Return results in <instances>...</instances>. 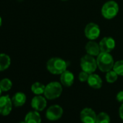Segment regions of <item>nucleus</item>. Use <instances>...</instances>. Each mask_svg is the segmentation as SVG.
<instances>
[{
  "label": "nucleus",
  "instance_id": "6",
  "mask_svg": "<svg viewBox=\"0 0 123 123\" xmlns=\"http://www.w3.org/2000/svg\"><path fill=\"white\" fill-rule=\"evenodd\" d=\"M63 109L61 106L54 104L49 106L46 111V117L49 121H56L63 115Z\"/></svg>",
  "mask_w": 123,
  "mask_h": 123
},
{
  "label": "nucleus",
  "instance_id": "22",
  "mask_svg": "<svg viewBox=\"0 0 123 123\" xmlns=\"http://www.w3.org/2000/svg\"><path fill=\"white\" fill-rule=\"evenodd\" d=\"M112 70H114L118 75L123 76V60H119L114 62Z\"/></svg>",
  "mask_w": 123,
  "mask_h": 123
},
{
  "label": "nucleus",
  "instance_id": "15",
  "mask_svg": "<svg viewBox=\"0 0 123 123\" xmlns=\"http://www.w3.org/2000/svg\"><path fill=\"white\" fill-rule=\"evenodd\" d=\"M26 96L23 92H17L12 98V101L14 106L20 107L23 106L26 102Z\"/></svg>",
  "mask_w": 123,
  "mask_h": 123
},
{
  "label": "nucleus",
  "instance_id": "11",
  "mask_svg": "<svg viewBox=\"0 0 123 123\" xmlns=\"http://www.w3.org/2000/svg\"><path fill=\"white\" fill-rule=\"evenodd\" d=\"M101 52L110 53L115 47V41L111 37H104L99 42Z\"/></svg>",
  "mask_w": 123,
  "mask_h": 123
},
{
  "label": "nucleus",
  "instance_id": "5",
  "mask_svg": "<svg viewBox=\"0 0 123 123\" xmlns=\"http://www.w3.org/2000/svg\"><path fill=\"white\" fill-rule=\"evenodd\" d=\"M119 12V5L114 1L106 2L101 8V14L103 17L107 20L114 18Z\"/></svg>",
  "mask_w": 123,
  "mask_h": 123
},
{
  "label": "nucleus",
  "instance_id": "17",
  "mask_svg": "<svg viewBox=\"0 0 123 123\" xmlns=\"http://www.w3.org/2000/svg\"><path fill=\"white\" fill-rule=\"evenodd\" d=\"M11 65V59L6 54H0V72L6 70Z\"/></svg>",
  "mask_w": 123,
  "mask_h": 123
},
{
  "label": "nucleus",
  "instance_id": "20",
  "mask_svg": "<svg viewBox=\"0 0 123 123\" xmlns=\"http://www.w3.org/2000/svg\"><path fill=\"white\" fill-rule=\"evenodd\" d=\"M110 117L106 112H100L96 116V123H110Z\"/></svg>",
  "mask_w": 123,
  "mask_h": 123
},
{
  "label": "nucleus",
  "instance_id": "1",
  "mask_svg": "<svg viewBox=\"0 0 123 123\" xmlns=\"http://www.w3.org/2000/svg\"><path fill=\"white\" fill-rule=\"evenodd\" d=\"M67 62L59 57H52L48 60L46 63L48 71L54 75H61L67 70Z\"/></svg>",
  "mask_w": 123,
  "mask_h": 123
},
{
  "label": "nucleus",
  "instance_id": "21",
  "mask_svg": "<svg viewBox=\"0 0 123 123\" xmlns=\"http://www.w3.org/2000/svg\"><path fill=\"white\" fill-rule=\"evenodd\" d=\"M117 78H118V75L113 70H109L106 74V80L109 83H113L116 82Z\"/></svg>",
  "mask_w": 123,
  "mask_h": 123
},
{
  "label": "nucleus",
  "instance_id": "10",
  "mask_svg": "<svg viewBox=\"0 0 123 123\" xmlns=\"http://www.w3.org/2000/svg\"><path fill=\"white\" fill-rule=\"evenodd\" d=\"M31 105L34 110L37 111H41L46 107V98L45 96H42L41 95H36L32 98Z\"/></svg>",
  "mask_w": 123,
  "mask_h": 123
},
{
  "label": "nucleus",
  "instance_id": "26",
  "mask_svg": "<svg viewBox=\"0 0 123 123\" xmlns=\"http://www.w3.org/2000/svg\"><path fill=\"white\" fill-rule=\"evenodd\" d=\"M2 18L0 17V27H1V25H2Z\"/></svg>",
  "mask_w": 123,
  "mask_h": 123
},
{
  "label": "nucleus",
  "instance_id": "12",
  "mask_svg": "<svg viewBox=\"0 0 123 123\" xmlns=\"http://www.w3.org/2000/svg\"><path fill=\"white\" fill-rule=\"evenodd\" d=\"M85 49L87 54L91 55L93 56H97L101 52L100 49L99 43H97L96 41L93 40H90V41H88L86 43Z\"/></svg>",
  "mask_w": 123,
  "mask_h": 123
},
{
  "label": "nucleus",
  "instance_id": "27",
  "mask_svg": "<svg viewBox=\"0 0 123 123\" xmlns=\"http://www.w3.org/2000/svg\"><path fill=\"white\" fill-rule=\"evenodd\" d=\"M19 123H26V122H25V120H24V121H22V122H20Z\"/></svg>",
  "mask_w": 123,
  "mask_h": 123
},
{
  "label": "nucleus",
  "instance_id": "14",
  "mask_svg": "<svg viewBox=\"0 0 123 123\" xmlns=\"http://www.w3.org/2000/svg\"><path fill=\"white\" fill-rule=\"evenodd\" d=\"M87 82L89 86L94 89L101 88L103 84V81L101 77L98 75L97 74H94V73H91L89 75Z\"/></svg>",
  "mask_w": 123,
  "mask_h": 123
},
{
  "label": "nucleus",
  "instance_id": "9",
  "mask_svg": "<svg viewBox=\"0 0 123 123\" xmlns=\"http://www.w3.org/2000/svg\"><path fill=\"white\" fill-rule=\"evenodd\" d=\"M96 116L95 111L91 108H84L80 114V118L83 123H96Z\"/></svg>",
  "mask_w": 123,
  "mask_h": 123
},
{
  "label": "nucleus",
  "instance_id": "7",
  "mask_svg": "<svg viewBox=\"0 0 123 123\" xmlns=\"http://www.w3.org/2000/svg\"><path fill=\"white\" fill-rule=\"evenodd\" d=\"M13 104L8 95L0 96V114L7 116L12 111Z\"/></svg>",
  "mask_w": 123,
  "mask_h": 123
},
{
  "label": "nucleus",
  "instance_id": "16",
  "mask_svg": "<svg viewBox=\"0 0 123 123\" xmlns=\"http://www.w3.org/2000/svg\"><path fill=\"white\" fill-rule=\"evenodd\" d=\"M26 123H41V117L38 111L34 110L29 111L25 117Z\"/></svg>",
  "mask_w": 123,
  "mask_h": 123
},
{
  "label": "nucleus",
  "instance_id": "4",
  "mask_svg": "<svg viewBox=\"0 0 123 123\" xmlns=\"http://www.w3.org/2000/svg\"><path fill=\"white\" fill-rule=\"evenodd\" d=\"M80 67L82 70L88 74L93 73L97 69V62L94 56L86 54L80 59Z\"/></svg>",
  "mask_w": 123,
  "mask_h": 123
},
{
  "label": "nucleus",
  "instance_id": "23",
  "mask_svg": "<svg viewBox=\"0 0 123 123\" xmlns=\"http://www.w3.org/2000/svg\"><path fill=\"white\" fill-rule=\"evenodd\" d=\"M89 75L88 73L82 70L80 73H79V75H78V79L80 82H87L88 81V77H89Z\"/></svg>",
  "mask_w": 123,
  "mask_h": 123
},
{
  "label": "nucleus",
  "instance_id": "3",
  "mask_svg": "<svg viewBox=\"0 0 123 123\" xmlns=\"http://www.w3.org/2000/svg\"><path fill=\"white\" fill-rule=\"evenodd\" d=\"M62 93V85L61 83L54 81L46 86L44 91V96L49 100H53L59 98Z\"/></svg>",
  "mask_w": 123,
  "mask_h": 123
},
{
  "label": "nucleus",
  "instance_id": "18",
  "mask_svg": "<svg viewBox=\"0 0 123 123\" xmlns=\"http://www.w3.org/2000/svg\"><path fill=\"white\" fill-rule=\"evenodd\" d=\"M46 86L40 82H36L31 86V91L35 95H42L44 93Z\"/></svg>",
  "mask_w": 123,
  "mask_h": 123
},
{
  "label": "nucleus",
  "instance_id": "24",
  "mask_svg": "<svg viewBox=\"0 0 123 123\" xmlns=\"http://www.w3.org/2000/svg\"><path fill=\"white\" fill-rule=\"evenodd\" d=\"M116 98L119 102H120L122 104L123 103V91H121L117 93V94L116 96Z\"/></svg>",
  "mask_w": 123,
  "mask_h": 123
},
{
  "label": "nucleus",
  "instance_id": "19",
  "mask_svg": "<svg viewBox=\"0 0 123 123\" xmlns=\"http://www.w3.org/2000/svg\"><path fill=\"white\" fill-rule=\"evenodd\" d=\"M12 83L9 78H3L0 80V88L4 92H7L12 88Z\"/></svg>",
  "mask_w": 123,
  "mask_h": 123
},
{
  "label": "nucleus",
  "instance_id": "2",
  "mask_svg": "<svg viewBox=\"0 0 123 123\" xmlns=\"http://www.w3.org/2000/svg\"><path fill=\"white\" fill-rule=\"evenodd\" d=\"M98 68L103 73L111 70L114 67V59L109 53L101 52L96 58Z\"/></svg>",
  "mask_w": 123,
  "mask_h": 123
},
{
  "label": "nucleus",
  "instance_id": "29",
  "mask_svg": "<svg viewBox=\"0 0 123 123\" xmlns=\"http://www.w3.org/2000/svg\"><path fill=\"white\" fill-rule=\"evenodd\" d=\"M62 1H68V0H62Z\"/></svg>",
  "mask_w": 123,
  "mask_h": 123
},
{
  "label": "nucleus",
  "instance_id": "8",
  "mask_svg": "<svg viewBox=\"0 0 123 123\" xmlns=\"http://www.w3.org/2000/svg\"><path fill=\"white\" fill-rule=\"evenodd\" d=\"M85 36L89 40H96L100 36L101 31L99 26L93 23H90L87 24L85 28Z\"/></svg>",
  "mask_w": 123,
  "mask_h": 123
},
{
  "label": "nucleus",
  "instance_id": "25",
  "mask_svg": "<svg viewBox=\"0 0 123 123\" xmlns=\"http://www.w3.org/2000/svg\"><path fill=\"white\" fill-rule=\"evenodd\" d=\"M119 114L120 118L123 120V103L122 104V105L120 106L119 109Z\"/></svg>",
  "mask_w": 123,
  "mask_h": 123
},
{
  "label": "nucleus",
  "instance_id": "28",
  "mask_svg": "<svg viewBox=\"0 0 123 123\" xmlns=\"http://www.w3.org/2000/svg\"><path fill=\"white\" fill-rule=\"evenodd\" d=\"M2 91L1 90V88H0V96H1V94H2Z\"/></svg>",
  "mask_w": 123,
  "mask_h": 123
},
{
  "label": "nucleus",
  "instance_id": "13",
  "mask_svg": "<svg viewBox=\"0 0 123 123\" xmlns=\"http://www.w3.org/2000/svg\"><path fill=\"white\" fill-rule=\"evenodd\" d=\"M75 80V77L73 73L69 70H65L63 73L61 74L60 82L61 84L65 87H70Z\"/></svg>",
  "mask_w": 123,
  "mask_h": 123
}]
</instances>
